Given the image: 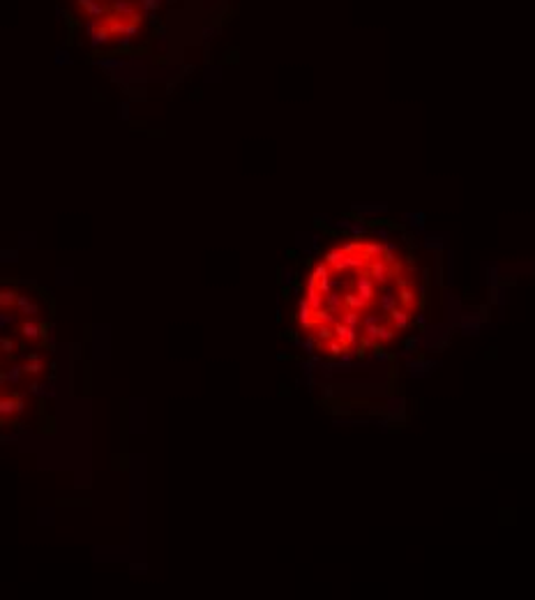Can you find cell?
Wrapping results in <instances>:
<instances>
[{
    "label": "cell",
    "mask_w": 535,
    "mask_h": 600,
    "mask_svg": "<svg viewBox=\"0 0 535 600\" xmlns=\"http://www.w3.org/2000/svg\"><path fill=\"white\" fill-rule=\"evenodd\" d=\"M76 3L88 14V19H104L109 14V5L104 0H76Z\"/></svg>",
    "instance_id": "cell-1"
},
{
    "label": "cell",
    "mask_w": 535,
    "mask_h": 600,
    "mask_svg": "<svg viewBox=\"0 0 535 600\" xmlns=\"http://www.w3.org/2000/svg\"><path fill=\"white\" fill-rule=\"evenodd\" d=\"M23 409V402L14 395H3L0 397V415H14Z\"/></svg>",
    "instance_id": "cell-2"
},
{
    "label": "cell",
    "mask_w": 535,
    "mask_h": 600,
    "mask_svg": "<svg viewBox=\"0 0 535 600\" xmlns=\"http://www.w3.org/2000/svg\"><path fill=\"white\" fill-rule=\"evenodd\" d=\"M16 307H19V312H21V314H25L28 319L37 316V312H40L37 303L30 298V295H19V298H16Z\"/></svg>",
    "instance_id": "cell-3"
},
{
    "label": "cell",
    "mask_w": 535,
    "mask_h": 600,
    "mask_svg": "<svg viewBox=\"0 0 535 600\" xmlns=\"http://www.w3.org/2000/svg\"><path fill=\"white\" fill-rule=\"evenodd\" d=\"M21 335H23L25 340L37 342L42 337V325H37L33 319H25L23 323H21Z\"/></svg>",
    "instance_id": "cell-4"
},
{
    "label": "cell",
    "mask_w": 535,
    "mask_h": 600,
    "mask_svg": "<svg viewBox=\"0 0 535 600\" xmlns=\"http://www.w3.org/2000/svg\"><path fill=\"white\" fill-rule=\"evenodd\" d=\"M16 298H19V293H16L14 289H0V307H3V310H5V307H14Z\"/></svg>",
    "instance_id": "cell-5"
},
{
    "label": "cell",
    "mask_w": 535,
    "mask_h": 600,
    "mask_svg": "<svg viewBox=\"0 0 535 600\" xmlns=\"http://www.w3.org/2000/svg\"><path fill=\"white\" fill-rule=\"evenodd\" d=\"M0 349L5 351V353H12V351H14V340H10V337H0Z\"/></svg>",
    "instance_id": "cell-6"
},
{
    "label": "cell",
    "mask_w": 535,
    "mask_h": 600,
    "mask_svg": "<svg viewBox=\"0 0 535 600\" xmlns=\"http://www.w3.org/2000/svg\"><path fill=\"white\" fill-rule=\"evenodd\" d=\"M160 3H162V0H141L139 7H141V10H148V12H150V10H157V7H160Z\"/></svg>",
    "instance_id": "cell-7"
}]
</instances>
